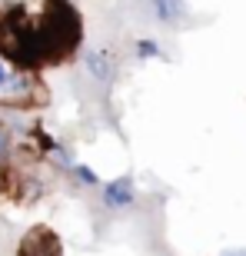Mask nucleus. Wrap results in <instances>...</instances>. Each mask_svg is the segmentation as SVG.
<instances>
[{"label": "nucleus", "instance_id": "0eeeda50", "mask_svg": "<svg viewBox=\"0 0 246 256\" xmlns=\"http://www.w3.org/2000/svg\"><path fill=\"white\" fill-rule=\"evenodd\" d=\"M7 146H10V140H7V130L0 126V163L7 160Z\"/></svg>", "mask_w": 246, "mask_h": 256}, {"label": "nucleus", "instance_id": "f03ea898", "mask_svg": "<svg viewBox=\"0 0 246 256\" xmlns=\"http://www.w3.org/2000/svg\"><path fill=\"white\" fill-rule=\"evenodd\" d=\"M0 47L14 60H34V30L24 24V17H7L0 27Z\"/></svg>", "mask_w": 246, "mask_h": 256}, {"label": "nucleus", "instance_id": "423d86ee", "mask_svg": "<svg viewBox=\"0 0 246 256\" xmlns=\"http://www.w3.org/2000/svg\"><path fill=\"white\" fill-rule=\"evenodd\" d=\"M86 66H90V74L100 76V80H106V76L114 74V60L106 57V54H96V50L86 54Z\"/></svg>", "mask_w": 246, "mask_h": 256}, {"label": "nucleus", "instance_id": "9d476101", "mask_svg": "<svg viewBox=\"0 0 246 256\" xmlns=\"http://www.w3.org/2000/svg\"><path fill=\"white\" fill-rule=\"evenodd\" d=\"M223 256H246V250H230V253H223Z\"/></svg>", "mask_w": 246, "mask_h": 256}, {"label": "nucleus", "instance_id": "39448f33", "mask_svg": "<svg viewBox=\"0 0 246 256\" xmlns=\"http://www.w3.org/2000/svg\"><path fill=\"white\" fill-rule=\"evenodd\" d=\"M153 7H156V17L163 24H180L186 7H183V0H153Z\"/></svg>", "mask_w": 246, "mask_h": 256}, {"label": "nucleus", "instance_id": "7ed1b4c3", "mask_svg": "<svg viewBox=\"0 0 246 256\" xmlns=\"http://www.w3.org/2000/svg\"><path fill=\"white\" fill-rule=\"evenodd\" d=\"M20 256H60V240L54 230L47 226H37L30 230L24 243H20Z\"/></svg>", "mask_w": 246, "mask_h": 256}, {"label": "nucleus", "instance_id": "1a4fd4ad", "mask_svg": "<svg viewBox=\"0 0 246 256\" xmlns=\"http://www.w3.org/2000/svg\"><path fill=\"white\" fill-rule=\"evenodd\" d=\"M7 80H10V70H7V66H4V64H0V86L7 84Z\"/></svg>", "mask_w": 246, "mask_h": 256}, {"label": "nucleus", "instance_id": "6e6552de", "mask_svg": "<svg viewBox=\"0 0 246 256\" xmlns=\"http://www.w3.org/2000/svg\"><path fill=\"white\" fill-rule=\"evenodd\" d=\"M76 176H80V180H86V183H96V176H94V170H90V166H80V170H76Z\"/></svg>", "mask_w": 246, "mask_h": 256}, {"label": "nucleus", "instance_id": "f257e3e1", "mask_svg": "<svg viewBox=\"0 0 246 256\" xmlns=\"http://www.w3.org/2000/svg\"><path fill=\"white\" fill-rule=\"evenodd\" d=\"M76 37H80V24H76L74 7L64 0H50L40 30H34V60L64 57L66 50L76 47Z\"/></svg>", "mask_w": 246, "mask_h": 256}, {"label": "nucleus", "instance_id": "20e7f679", "mask_svg": "<svg viewBox=\"0 0 246 256\" xmlns=\"http://www.w3.org/2000/svg\"><path fill=\"white\" fill-rule=\"evenodd\" d=\"M130 200H133L130 176H120V180H114L110 186H106V203H110V206H126Z\"/></svg>", "mask_w": 246, "mask_h": 256}]
</instances>
